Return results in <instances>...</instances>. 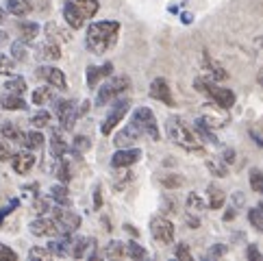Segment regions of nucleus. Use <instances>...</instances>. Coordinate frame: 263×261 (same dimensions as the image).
Returning <instances> with one entry per match:
<instances>
[{
  "label": "nucleus",
  "instance_id": "50",
  "mask_svg": "<svg viewBox=\"0 0 263 261\" xmlns=\"http://www.w3.org/2000/svg\"><path fill=\"white\" fill-rule=\"evenodd\" d=\"M11 159V148H9L5 142H0V161Z\"/></svg>",
  "mask_w": 263,
  "mask_h": 261
},
{
  "label": "nucleus",
  "instance_id": "45",
  "mask_svg": "<svg viewBox=\"0 0 263 261\" xmlns=\"http://www.w3.org/2000/svg\"><path fill=\"white\" fill-rule=\"evenodd\" d=\"M89 148V139L85 135H79V137H74V151L81 153V151H87Z\"/></svg>",
  "mask_w": 263,
  "mask_h": 261
},
{
  "label": "nucleus",
  "instance_id": "27",
  "mask_svg": "<svg viewBox=\"0 0 263 261\" xmlns=\"http://www.w3.org/2000/svg\"><path fill=\"white\" fill-rule=\"evenodd\" d=\"M50 198L57 200L61 207H70V194H68V190H65L63 185H52L50 188Z\"/></svg>",
  "mask_w": 263,
  "mask_h": 261
},
{
  "label": "nucleus",
  "instance_id": "13",
  "mask_svg": "<svg viewBox=\"0 0 263 261\" xmlns=\"http://www.w3.org/2000/svg\"><path fill=\"white\" fill-rule=\"evenodd\" d=\"M31 233L37 237H54V235H61V229L57 225L54 218H37L31 222Z\"/></svg>",
  "mask_w": 263,
  "mask_h": 261
},
{
  "label": "nucleus",
  "instance_id": "4",
  "mask_svg": "<svg viewBox=\"0 0 263 261\" xmlns=\"http://www.w3.org/2000/svg\"><path fill=\"white\" fill-rule=\"evenodd\" d=\"M130 124H133L142 135L150 137L153 142H159V139H161V130H159V122L153 114V109L137 107L133 111V118H130Z\"/></svg>",
  "mask_w": 263,
  "mask_h": 261
},
{
  "label": "nucleus",
  "instance_id": "53",
  "mask_svg": "<svg viewBox=\"0 0 263 261\" xmlns=\"http://www.w3.org/2000/svg\"><path fill=\"white\" fill-rule=\"evenodd\" d=\"M233 161H235V151L233 148H227V151H224V163L231 165Z\"/></svg>",
  "mask_w": 263,
  "mask_h": 261
},
{
  "label": "nucleus",
  "instance_id": "41",
  "mask_svg": "<svg viewBox=\"0 0 263 261\" xmlns=\"http://www.w3.org/2000/svg\"><path fill=\"white\" fill-rule=\"evenodd\" d=\"M48 122H50V114H48V111H37V114L31 118V124H33L35 128L48 126Z\"/></svg>",
  "mask_w": 263,
  "mask_h": 261
},
{
  "label": "nucleus",
  "instance_id": "1",
  "mask_svg": "<svg viewBox=\"0 0 263 261\" xmlns=\"http://www.w3.org/2000/svg\"><path fill=\"white\" fill-rule=\"evenodd\" d=\"M118 37H120V22L116 20L91 22L85 35V44L93 54H105L118 44Z\"/></svg>",
  "mask_w": 263,
  "mask_h": 261
},
{
  "label": "nucleus",
  "instance_id": "58",
  "mask_svg": "<svg viewBox=\"0 0 263 261\" xmlns=\"http://www.w3.org/2000/svg\"><path fill=\"white\" fill-rule=\"evenodd\" d=\"M257 83L263 87V68H261V70H259V74H257Z\"/></svg>",
  "mask_w": 263,
  "mask_h": 261
},
{
  "label": "nucleus",
  "instance_id": "2",
  "mask_svg": "<svg viewBox=\"0 0 263 261\" xmlns=\"http://www.w3.org/2000/svg\"><path fill=\"white\" fill-rule=\"evenodd\" d=\"M165 130H167V137H170L176 146H181L183 151H187V153H202V142L198 139V135H196L181 118H176V116L167 118Z\"/></svg>",
  "mask_w": 263,
  "mask_h": 261
},
{
  "label": "nucleus",
  "instance_id": "55",
  "mask_svg": "<svg viewBox=\"0 0 263 261\" xmlns=\"http://www.w3.org/2000/svg\"><path fill=\"white\" fill-rule=\"evenodd\" d=\"M163 204L167 207V209H165L167 213H176V202H174V200H170V198H163Z\"/></svg>",
  "mask_w": 263,
  "mask_h": 261
},
{
  "label": "nucleus",
  "instance_id": "5",
  "mask_svg": "<svg viewBox=\"0 0 263 261\" xmlns=\"http://www.w3.org/2000/svg\"><path fill=\"white\" fill-rule=\"evenodd\" d=\"M194 87H196V91H202V94H206L211 100H215V105H220L222 109H231V107L235 105V94H233V89L213 85L209 79H196V81H194Z\"/></svg>",
  "mask_w": 263,
  "mask_h": 261
},
{
  "label": "nucleus",
  "instance_id": "51",
  "mask_svg": "<svg viewBox=\"0 0 263 261\" xmlns=\"http://www.w3.org/2000/svg\"><path fill=\"white\" fill-rule=\"evenodd\" d=\"M48 209H50V207H48V200H44V198H37V200H35V211H37V213H46Z\"/></svg>",
  "mask_w": 263,
  "mask_h": 261
},
{
  "label": "nucleus",
  "instance_id": "36",
  "mask_svg": "<svg viewBox=\"0 0 263 261\" xmlns=\"http://www.w3.org/2000/svg\"><path fill=\"white\" fill-rule=\"evenodd\" d=\"M48 100H52V89L50 87H37L33 91V105H46Z\"/></svg>",
  "mask_w": 263,
  "mask_h": 261
},
{
  "label": "nucleus",
  "instance_id": "22",
  "mask_svg": "<svg viewBox=\"0 0 263 261\" xmlns=\"http://www.w3.org/2000/svg\"><path fill=\"white\" fill-rule=\"evenodd\" d=\"M206 196H209V209H222L224 207V190L218 188L215 183H211L209 188H206Z\"/></svg>",
  "mask_w": 263,
  "mask_h": 261
},
{
  "label": "nucleus",
  "instance_id": "15",
  "mask_svg": "<svg viewBox=\"0 0 263 261\" xmlns=\"http://www.w3.org/2000/svg\"><path fill=\"white\" fill-rule=\"evenodd\" d=\"M150 96H153L155 100L163 102V105L167 107H174V98H172V89L170 85H167V81L163 77L155 79L153 83H150Z\"/></svg>",
  "mask_w": 263,
  "mask_h": 261
},
{
  "label": "nucleus",
  "instance_id": "37",
  "mask_svg": "<svg viewBox=\"0 0 263 261\" xmlns=\"http://www.w3.org/2000/svg\"><path fill=\"white\" fill-rule=\"evenodd\" d=\"M248 222L257 231H263V209L255 207V209H248Z\"/></svg>",
  "mask_w": 263,
  "mask_h": 261
},
{
  "label": "nucleus",
  "instance_id": "20",
  "mask_svg": "<svg viewBox=\"0 0 263 261\" xmlns=\"http://www.w3.org/2000/svg\"><path fill=\"white\" fill-rule=\"evenodd\" d=\"M137 133H139V130H137L133 124H128L126 128H122L120 133L116 135L114 142H116L118 148H128V146H133V142L137 139Z\"/></svg>",
  "mask_w": 263,
  "mask_h": 261
},
{
  "label": "nucleus",
  "instance_id": "30",
  "mask_svg": "<svg viewBox=\"0 0 263 261\" xmlns=\"http://www.w3.org/2000/svg\"><path fill=\"white\" fill-rule=\"evenodd\" d=\"M0 130H3V135L7 139H13V142H24V133L15 124H11V122L3 124V126H0Z\"/></svg>",
  "mask_w": 263,
  "mask_h": 261
},
{
  "label": "nucleus",
  "instance_id": "48",
  "mask_svg": "<svg viewBox=\"0 0 263 261\" xmlns=\"http://www.w3.org/2000/svg\"><path fill=\"white\" fill-rule=\"evenodd\" d=\"M183 183V179H181V176H163V185H165V188H178V185H181Z\"/></svg>",
  "mask_w": 263,
  "mask_h": 261
},
{
  "label": "nucleus",
  "instance_id": "14",
  "mask_svg": "<svg viewBox=\"0 0 263 261\" xmlns=\"http://www.w3.org/2000/svg\"><path fill=\"white\" fill-rule=\"evenodd\" d=\"M142 159V151L139 148H120L118 153L111 155V165L114 167H130Z\"/></svg>",
  "mask_w": 263,
  "mask_h": 261
},
{
  "label": "nucleus",
  "instance_id": "24",
  "mask_svg": "<svg viewBox=\"0 0 263 261\" xmlns=\"http://www.w3.org/2000/svg\"><path fill=\"white\" fill-rule=\"evenodd\" d=\"M31 3L29 0H7V11L13 15H29L31 13Z\"/></svg>",
  "mask_w": 263,
  "mask_h": 261
},
{
  "label": "nucleus",
  "instance_id": "62",
  "mask_svg": "<svg viewBox=\"0 0 263 261\" xmlns=\"http://www.w3.org/2000/svg\"><path fill=\"white\" fill-rule=\"evenodd\" d=\"M259 207H261V209H263V202H261V204H259Z\"/></svg>",
  "mask_w": 263,
  "mask_h": 261
},
{
  "label": "nucleus",
  "instance_id": "44",
  "mask_svg": "<svg viewBox=\"0 0 263 261\" xmlns=\"http://www.w3.org/2000/svg\"><path fill=\"white\" fill-rule=\"evenodd\" d=\"M133 179H135V174L130 172V170H128V172H122V176H120V179L116 181V188H118V190H124L126 185H128L130 181H133Z\"/></svg>",
  "mask_w": 263,
  "mask_h": 261
},
{
  "label": "nucleus",
  "instance_id": "25",
  "mask_svg": "<svg viewBox=\"0 0 263 261\" xmlns=\"http://www.w3.org/2000/svg\"><path fill=\"white\" fill-rule=\"evenodd\" d=\"M50 148H52V155L57 157V159H59V157H63L65 153H68V144H65V139L61 137V133H59L57 128L52 130V137H50Z\"/></svg>",
  "mask_w": 263,
  "mask_h": 261
},
{
  "label": "nucleus",
  "instance_id": "61",
  "mask_svg": "<svg viewBox=\"0 0 263 261\" xmlns=\"http://www.w3.org/2000/svg\"><path fill=\"white\" fill-rule=\"evenodd\" d=\"M7 40V33H3V31H0V44H3Z\"/></svg>",
  "mask_w": 263,
  "mask_h": 261
},
{
  "label": "nucleus",
  "instance_id": "39",
  "mask_svg": "<svg viewBox=\"0 0 263 261\" xmlns=\"http://www.w3.org/2000/svg\"><path fill=\"white\" fill-rule=\"evenodd\" d=\"M126 248H128V257H130V259H146V257H148L146 248H142V246L137 244V241H128Z\"/></svg>",
  "mask_w": 263,
  "mask_h": 261
},
{
  "label": "nucleus",
  "instance_id": "21",
  "mask_svg": "<svg viewBox=\"0 0 263 261\" xmlns=\"http://www.w3.org/2000/svg\"><path fill=\"white\" fill-rule=\"evenodd\" d=\"M0 105H3V109L7 111H22L26 109V102L22 96H17V94H3V98H0Z\"/></svg>",
  "mask_w": 263,
  "mask_h": 261
},
{
  "label": "nucleus",
  "instance_id": "28",
  "mask_svg": "<svg viewBox=\"0 0 263 261\" xmlns=\"http://www.w3.org/2000/svg\"><path fill=\"white\" fill-rule=\"evenodd\" d=\"M248 181H250V188L252 192H257L263 196V172L259 170V167H250L248 172Z\"/></svg>",
  "mask_w": 263,
  "mask_h": 261
},
{
  "label": "nucleus",
  "instance_id": "47",
  "mask_svg": "<svg viewBox=\"0 0 263 261\" xmlns=\"http://www.w3.org/2000/svg\"><path fill=\"white\" fill-rule=\"evenodd\" d=\"M29 257H31V259H48V257H52V255H50L48 248H31Z\"/></svg>",
  "mask_w": 263,
  "mask_h": 261
},
{
  "label": "nucleus",
  "instance_id": "19",
  "mask_svg": "<svg viewBox=\"0 0 263 261\" xmlns=\"http://www.w3.org/2000/svg\"><path fill=\"white\" fill-rule=\"evenodd\" d=\"M102 257H105V259H126L128 257V248H126L124 241L114 239V241H109V244L105 246V250H102Z\"/></svg>",
  "mask_w": 263,
  "mask_h": 261
},
{
  "label": "nucleus",
  "instance_id": "42",
  "mask_svg": "<svg viewBox=\"0 0 263 261\" xmlns=\"http://www.w3.org/2000/svg\"><path fill=\"white\" fill-rule=\"evenodd\" d=\"M13 70H15L13 57H7V54H0V74H5V77H9V74H13Z\"/></svg>",
  "mask_w": 263,
  "mask_h": 261
},
{
  "label": "nucleus",
  "instance_id": "17",
  "mask_svg": "<svg viewBox=\"0 0 263 261\" xmlns=\"http://www.w3.org/2000/svg\"><path fill=\"white\" fill-rule=\"evenodd\" d=\"M111 70H114V63H111V61L102 63V65H89V68H87V85L93 89L100 79L111 77Z\"/></svg>",
  "mask_w": 263,
  "mask_h": 261
},
{
  "label": "nucleus",
  "instance_id": "3",
  "mask_svg": "<svg viewBox=\"0 0 263 261\" xmlns=\"http://www.w3.org/2000/svg\"><path fill=\"white\" fill-rule=\"evenodd\" d=\"M100 3L98 0H65L63 5V17L72 29H81L85 20L98 13Z\"/></svg>",
  "mask_w": 263,
  "mask_h": 261
},
{
  "label": "nucleus",
  "instance_id": "23",
  "mask_svg": "<svg viewBox=\"0 0 263 261\" xmlns=\"http://www.w3.org/2000/svg\"><path fill=\"white\" fill-rule=\"evenodd\" d=\"M61 57V48L57 42H46L44 46H40V59H48V61H57Z\"/></svg>",
  "mask_w": 263,
  "mask_h": 261
},
{
  "label": "nucleus",
  "instance_id": "7",
  "mask_svg": "<svg viewBox=\"0 0 263 261\" xmlns=\"http://www.w3.org/2000/svg\"><path fill=\"white\" fill-rule=\"evenodd\" d=\"M150 233H153V237L159 241V244H172L174 237H176L174 225L163 216H157V218L150 220Z\"/></svg>",
  "mask_w": 263,
  "mask_h": 261
},
{
  "label": "nucleus",
  "instance_id": "60",
  "mask_svg": "<svg viewBox=\"0 0 263 261\" xmlns=\"http://www.w3.org/2000/svg\"><path fill=\"white\" fill-rule=\"evenodd\" d=\"M3 22H5V9L0 7V24H3Z\"/></svg>",
  "mask_w": 263,
  "mask_h": 261
},
{
  "label": "nucleus",
  "instance_id": "6",
  "mask_svg": "<svg viewBox=\"0 0 263 261\" xmlns=\"http://www.w3.org/2000/svg\"><path fill=\"white\" fill-rule=\"evenodd\" d=\"M130 87V79L124 77V74H120V77H111L105 85L98 89V96H96V107H105L109 105L111 100H116L120 94H124V91Z\"/></svg>",
  "mask_w": 263,
  "mask_h": 261
},
{
  "label": "nucleus",
  "instance_id": "10",
  "mask_svg": "<svg viewBox=\"0 0 263 261\" xmlns=\"http://www.w3.org/2000/svg\"><path fill=\"white\" fill-rule=\"evenodd\" d=\"M70 255L74 259H93L96 257V239L93 237H72Z\"/></svg>",
  "mask_w": 263,
  "mask_h": 261
},
{
  "label": "nucleus",
  "instance_id": "12",
  "mask_svg": "<svg viewBox=\"0 0 263 261\" xmlns=\"http://www.w3.org/2000/svg\"><path fill=\"white\" fill-rule=\"evenodd\" d=\"M37 77L44 79L46 83H50L52 87H57L61 91L68 89V79H65V74L54 68V65H42V68H37Z\"/></svg>",
  "mask_w": 263,
  "mask_h": 261
},
{
  "label": "nucleus",
  "instance_id": "31",
  "mask_svg": "<svg viewBox=\"0 0 263 261\" xmlns=\"http://www.w3.org/2000/svg\"><path fill=\"white\" fill-rule=\"evenodd\" d=\"M187 207L194 213H200L206 209V202L202 200V196H198V192H190V196H187Z\"/></svg>",
  "mask_w": 263,
  "mask_h": 261
},
{
  "label": "nucleus",
  "instance_id": "8",
  "mask_svg": "<svg viewBox=\"0 0 263 261\" xmlns=\"http://www.w3.org/2000/svg\"><path fill=\"white\" fill-rule=\"evenodd\" d=\"M128 109H130V100L128 98H122V100L116 102V105H111L109 116L105 118V122H102V126H100L102 135H111V130H114L122 120H124V116L128 114Z\"/></svg>",
  "mask_w": 263,
  "mask_h": 261
},
{
  "label": "nucleus",
  "instance_id": "11",
  "mask_svg": "<svg viewBox=\"0 0 263 261\" xmlns=\"http://www.w3.org/2000/svg\"><path fill=\"white\" fill-rule=\"evenodd\" d=\"M54 220H57L61 233H74L81 227V216H79V213L65 209V207H61V204L54 209Z\"/></svg>",
  "mask_w": 263,
  "mask_h": 261
},
{
  "label": "nucleus",
  "instance_id": "54",
  "mask_svg": "<svg viewBox=\"0 0 263 261\" xmlns=\"http://www.w3.org/2000/svg\"><path fill=\"white\" fill-rule=\"evenodd\" d=\"M13 207H17V200H11V202H9V207H5L3 211H0V222H3V218L7 216V213H11V211H13Z\"/></svg>",
  "mask_w": 263,
  "mask_h": 261
},
{
  "label": "nucleus",
  "instance_id": "40",
  "mask_svg": "<svg viewBox=\"0 0 263 261\" xmlns=\"http://www.w3.org/2000/svg\"><path fill=\"white\" fill-rule=\"evenodd\" d=\"M202 57H204V65H206V68H211V72H213V77L215 79H227L229 77V74L227 72H224V68H222V65H218V63H213L211 59H209V54H202Z\"/></svg>",
  "mask_w": 263,
  "mask_h": 261
},
{
  "label": "nucleus",
  "instance_id": "34",
  "mask_svg": "<svg viewBox=\"0 0 263 261\" xmlns=\"http://www.w3.org/2000/svg\"><path fill=\"white\" fill-rule=\"evenodd\" d=\"M206 167H209V172L213 174V176H220V179H224V176L229 174V167H227V163L224 161H218V159H206Z\"/></svg>",
  "mask_w": 263,
  "mask_h": 261
},
{
  "label": "nucleus",
  "instance_id": "32",
  "mask_svg": "<svg viewBox=\"0 0 263 261\" xmlns=\"http://www.w3.org/2000/svg\"><path fill=\"white\" fill-rule=\"evenodd\" d=\"M24 144L29 151H35V148H42L44 146V135L40 133V130H31V133L24 135Z\"/></svg>",
  "mask_w": 263,
  "mask_h": 261
},
{
  "label": "nucleus",
  "instance_id": "9",
  "mask_svg": "<svg viewBox=\"0 0 263 261\" xmlns=\"http://www.w3.org/2000/svg\"><path fill=\"white\" fill-rule=\"evenodd\" d=\"M54 114H57L59 122L65 130H72L74 124H77V118L81 116L77 109V102H72V100H57L54 102Z\"/></svg>",
  "mask_w": 263,
  "mask_h": 261
},
{
  "label": "nucleus",
  "instance_id": "29",
  "mask_svg": "<svg viewBox=\"0 0 263 261\" xmlns=\"http://www.w3.org/2000/svg\"><path fill=\"white\" fill-rule=\"evenodd\" d=\"M196 133H198V137L206 139V142H211V144H220V139L215 137V133L211 130V126H206L204 122H200V120H196Z\"/></svg>",
  "mask_w": 263,
  "mask_h": 261
},
{
  "label": "nucleus",
  "instance_id": "56",
  "mask_svg": "<svg viewBox=\"0 0 263 261\" xmlns=\"http://www.w3.org/2000/svg\"><path fill=\"white\" fill-rule=\"evenodd\" d=\"M93 202H96V207L102 204V196H100V185H96V192H93Z\"/></svg>",
  "mask_w": 263,
  "mask_h": 261
},
{
  "label": "nucleus",
  "instance_id": "38",
  "mask_svg": "<svg viewBox=\"0 0 263 261\" xmlns=\"http://www.w3.org/2000/svg\"><path fill=\"white\" fill-rule=\"evenodd\" d=\"M26 42L24 40H20V42H13L11 44V57H13V61H24L26 59V46H24Z\"/></svg>",
  "mask_w": 263,
  "mask_h": 261
},
{
  "label": "nucleus",
  "instance_id": "59",
  "mask_svg": "<svg viewBox=\"0 0 263 261\" xmlns=\"http://www.w3.org/2000/svg\"><path fill=\"white\" fill-rule=\"evenodd\" d=\"M181 17H183V22H185V24H190V22H192V15H190V13H183Z\"/></svg>",
  "mask_w": 263,
  "mask_h": 261
},
{
  "label": "nucleus",
  "instance_id": "18",
  "mask_svg": "<svg viewBox=\"0 0 263 261\" xmlns=\"http://www.w3.org/2000/svg\"><path fill=\"white\" fill-rule=\"evenodd\" d=\"M13 159V170L17 172V174H26V172H31V167L35 165V155L33 153H17V155H13L11 157Z\"/></svg>",
  "mask_w": 263,
  "mask_h": 261
},
{
  "label": "nucleus",
  "instance_id": "33",
  "mask_svg": "<svg viewBox=\"0 0 263 261\" xmlns=\"http://www.w3.org/2000/svg\"><path fill=\"white\" fill-rule=\"evenodd\" d=\"M57 179H59L61 183H70V179H72V174H70V163H68V159H65V155L59 157V163H57Z\"/></svg>",
  "mask_w": 263,
  "mask_h": 261
},
{
  "label": "nucleus",
  "instance_id": "49",
  "mask_svg": "<svg viewBox=\"0 0 263 261\" xmlns=\"http://www.w3.org/2000/svg\"><path fill=\"white\" fill-rule=\"evenodd\" d=\"M246 257H248V259H255V261H261V259H263V255L259 253V248H257L255 244H250V246L246 248Z\"/></svg>",
  "mask_w": 263,
  "mask_h": 261
},
{
  "label": "nucleus",
  "instance_id": "35",
  "mask_svg": "<svg viewBox=\"0 0 263 261\" xmlns=\"http://www.w3.org/2000/svg\"><path fill=\"white\" fill-rule=\"evenodd\" d=\"M5 87H7L9 94H17V96H22L24 91H26V81H24L22 77H15V79L9 81Z\"/></svg>",
  "mask_w": 263,
  "mask_h": 261
},
{
  "label": "nucleus",
  "instance_id": "16",
  "mask_svg": "<svg viewBox=\"0 0 263 261\" xmlns=\"http://www.w3.org/2000/svg\"><path fill=\"white\" fill-rule=\"evenodd\" d=\"M50 255L54 257H70V250H72V233H61L59 239H54L48 244Z\"/></svg>",
  "mask_w": 263,
  "mask_h": 261
},
{
  "label": "nucleus",
  "instance_id": "57",
  "mask_svg": "<svg viewBox=\"0 0 263 261\" xmlns=\"http://www.w3.org/2000/svg\"><path fill=\"white\" fill-rule=\"evenodd\" d=\"M235 216H237V207H233V204H231L229 211L224 213V220H231V218H235Z\"/></svg>",
  "mask_w": 263,
  "mask_h": 261
},
{
  "label": "nucleus",
  "instance_id": "52",
  "mask_svg": "<svg viewBox=\"0 0 263 261\" xmlns=\"http://www.w3.org/2000/svg\"><path fill=\"white\" fill-rule=\"evenodd\" d=\"M224 253H227V246H213L209 250V257H222Z\"/></svg>",
  "mask_w": 263,
  "mask_h": 261
},
{
  "label": "nucleus",
  "instance_id": "43",
  "mask_svg": "<svg viewBox=\"0 0 263 261\" xmlns=\"http://www.w3.org/2000/svg\"><path fill=\"white\" fill-rule=\"evenodd\" d=\"M15 259H17V253L13 248L0 244V261H15Z\"/></svg>",
  "mask_w": 263,
  "mask_h": 261
},
{
  "label": "nucleus",
  "instance_id": "26",
  "mask_svg": "<svg viewBox=\"0 0 263 261\" xmlns=\"http://www.w3.org/2000/svg\"><path fill=\"white\" fill-rule=\"evenodd\" d=\"M20 33H22V40L24 42H33L37 35H40V24H35V22H20Z\"/></svg>",
  "mask_w": 263,
  "mask_h": 261
},
{
  "label": "nucleus",
  "instance_id": "46",
  "mask_svg": "<svg viewBox=\"0 0 263 261\" xmlns=\"http://www.w3.org/2000/svg\"><path fill=\"white\" fill-rule=\"evenodd\" d=\"M174 255L178 259H185V261H192V253H190V248H187V244H178L176 250H174Z\"/></svg>",
  "mask_w": 263,
  "mask_h": 261
}]
</instances>
